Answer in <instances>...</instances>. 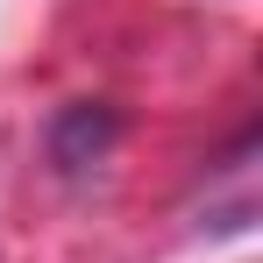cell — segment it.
I'll use <instances>...</instances> for the list:
<instances>
[{
  "instance_id": "6da1fadb",
  "label": "cell",
  "mask_w": 263,
  "mask_h": 263,
  "mask_svg": "<svg viewBox=\"0 0 263 263\" xmlns=\"http://www.w3.org/2000/svg\"><path fill=\"white\" fill-rule=\"evenodd\" d=\"M114 142V114H92V107H71L64 128H57V164H86Z\"/></svg>"
}]
</instances>
